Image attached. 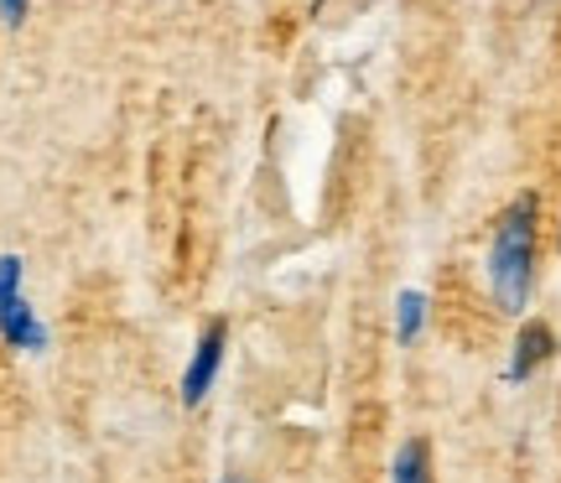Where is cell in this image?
Returning a JSON list of instances; mask_svg holds the SVG:
<instances>
[{"label":"cell","instance_id":"2","mask_svg":"<svg viewBox=\"0 0 561 483\" xmlns=\"http://www.w3.org/2000/svg\"><path fill=\"white\" fill-rule=\"evenodd\" d=\"M0 338L11 348H26V354L47 348V327L21 297V255H0Z\"/></svg>","mask_w":561,"mask_h":483},{"label":"cell","instance_id":"3","mask_svg":"<svg viewBox=\"0 0 561 483\" xmlns=\"http://www.w3.org/2000/svg\"><path fill=\"white\" fill-rule=\"evenodd\" d=\"M224 348H229V322L208 318L203 338L193 343V359L182 369V405H198L214 390V380H219V369H224Z\"/></svg>","mask_w":561,"mask_h":483},{"label":"cell","instance_id":"4","mask_svg":"<svg viewBox=\"0 0 561 483\" xmlns=\"http://www.w3.org/2000/svg\"><path fill=\"white\" fill-rule=\"evenodd\" d=\"M551 354H557V333H551V322L530 318L520 333H515V348H510V364H504V380L525 384L546 359H551Z\"/></svg>","mask_w":561,"mask_h":483},{"label":"cell","instance_id":"8","mask_svg":"<svg viewBox=\"0 0 561 483\" xmlns=\"http://www.w3.org/2000/svg\"><path fill=\"white\" fill-rule=\"evenodd\" d=\"M322 5H328V0H312V16H322Z\"/></svg>","mask_w":561,"mask_h":483},{"label":"cell","instance_id":"1","mask_svg":"<svg viewBox=\"0 0 561 483\" xmlns=\"http://www.w3.org/2000/svg\"><path fill=\"white\" fill-rule=\"evenodd\" d=\"M536 219H541V198L536 193H515L510 208L494 223V244H489V286L504 312H520L536 286Z\"/></svg>","mask_w":561,"mask_h":483},{"label":"cell","instance_id":"10","mask_svg":"<svg viewBox=\"0 0 561 483\" xmlns=\"http://www.w3.org/2000/svg\"><path fill=\"white\" fill-rule=\"evenodd\" d=\"M557 250H561V240H557Z\"/></svg>","mask_w":561,"mask_h":483},{"label":"cell","instance_id":"9","mask_svg":"<svg viewBox=\"0 0 561 483\" xmlns=\"http://www.w3.org/2000/svg\"><path fill=\"white\" fill-rule=\"evenodd\" d=\"M219 483H244V479H240V473H229V479H219Z\"/></svg>","mask_w":561,"mask_h":483},{"label":"cell","instance_id":"6","mask_svg":"<svg viewBox=\"0 0 561 483\" xmlns=\"http://www.w3.org/2000/svg\"><path fill=\"white\" fill-rule=\"evenodd\" d=\"M421 327H426V297L421 291H401V302H396V338L416 343Z\"/></svg>","mask_w":561,"mask_h":483},{"label":"cell","instance_id":"7","mask_svg":"<svg viewBox=\"0 0 561 483\" xmlns=\"http://www.w3.org/2000/svg\"><path fill=\"white\" fill-rule=\"evenodd\" d=\"M26 5H32V0H0V21H5V26H21Z\"/></svg>","mask_w":561,"mask_h":483},{"label":"cell","instance_id":"5","mask_svg":"<svg viewBox=\"0 0 561 483\" xmlns=\"http://www.w3.org/2000/svg\"><path fill=\"white\" fill-rule=\"evenodd\" d=\"M390 483H432V442L426 437L401 442L396 463H390Z\"/></svg>","mask_w":561,"mask_h":483}]
</instances>
